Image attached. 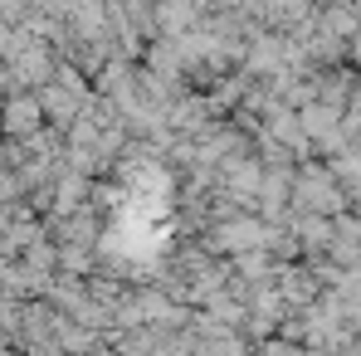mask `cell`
Segmentation results:
<instances>
[{
	"mask_svg": "<svg viewBox=\"0 0 361 356\" xmlns=\"http://www.w3.org/2000/svg\"><path fill=\"white\" fill-rule=\"evenodd\" d=\"M347 356H361V337H357V342H347Z\"/></svg>",
	"mask_w": 361,
	"mask_h": 356,
	"instance_id": "1",
	"label": "cell"
}]
</instances>
